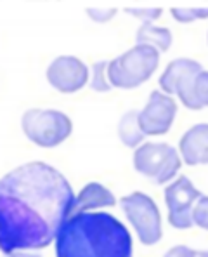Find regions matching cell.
<instances>
[{"mask_svg":"<svg viewBox=\"0 0 208 257\" xmlns=\"http://www.w3.org/2000/svg\"><path fill=\"white\" fill-rule=\"evenodd\" d=\"M179 155L189 167L208 165V123H196L180 138Z\"/></svg>","mask_w":208,"mask_h":257,"instance_id":"obj_10","label":"cell"},{"mask_svg":"<svg viewBox=\"0 0 208 257\" xmlns=\"http://www.w3.org/2000/svg\"><path fill=\"white\" fill-rule=\"evenodd\" d=\"M173 20L179 23H192L196 20L208 18V7H173L170 9Z\"/></svg>","mask_w":208,"mask_h":257,"instance_id":"obj_16","label":"cell"},{"mask_svg":"<svg viewBox=\"0 0 208 257\" xmlns=\"http://www.w3.org/2000/svg\"><path fill=\"white\" fill-rule=\"evenodd\" d=\"M203 68L196 59H189V58H177L173 61L168 63V66L165 68V71L160 75V89L161 92L168 94H175V85L179 84V80H182L184 77L192 73H199Z\"/></svg>","mask_w":208,"mask_h":257,"instance_id":"obj_12","label":"cell"},{"mask_svg":"<svg viewBox=\"0 0 208 257\" xmlns=\"http://www.w3.org/2000/svg\"><path fill=\"white\" fill-rule=\"evenodd\" d=\"M135 42L137 45H149L154 47L158 52H166L172 47L173 35L168 28L156 26L153 23H142L135 32Z\"/></svg>","mask_w":208,"mask_h":257,"instance_id":"obj_13","label":"cell"},{"mask_svg":"<svg viewBox=\"0 0 208 257\" xmlns=\"http://www.w3.org/2000/svg\"><path fill=\"white\" fill-rule=\"evenodd\" d=\"M47 82L63 94H73L89 82V68L75 56H59L45 71Z\"/></svg>","mask_w":208,"mask_h":257,"instance_id":"obj_9","label":"cell"},{"mask_svg":"<svg viewBox=\"0 0 208 257\" xmlns=\"http://www.w3.org/2000/svg\"><path fill=\"white\" fill-rule=\"evenodd\" d=\"M189 252V247L186 245H175L170 250H166V254L163 257H186Z\"/></svg>","mask_w":208,"mask_h":257,"instance_id":"obj_21","label":"cell"},{"mask_svg":"<svg viewBox=\"0 0 208 257\" xmlns=\"http://www.w3.org/2000/svg\"><path fill=\"white\" fill-rule=\"evenodd\" d=\"M90 89L96 92H109L111 84L108 80V61H96L89 71Z\"/></svg>","mask_w":208,"mask_h":257,"instance_id":"obj_15","label":"cell"},{"mask_svg":"<svg viewBox=\"0 0 208 257\" xmlns=\"http://www.w3.org/2000/svg\"><path fill=\"white\" fill-rule=\"evenodd\" d=\"M201 191L187 176H180L165 188V203L168 209V222L177 229H189L192 222L194 203L201 198Z\"/></svg>","mask_w":208,"mask_h":257,"instance_id":"obj_7","label":"cell"},{"mask_svg":"<svg viewBox=\"0 0 208 257\" xmlns=\"http://www.w3.org/2000/svg\"><path fill=\"white\" fill-rule=\"evenodd\" d=\"M134 167L139 174L156 184H165L173 179L182 167L179 151L168 143H142L134 153Z\"/></svg>","mask_w":208,"mask_h":257,"instance_id":"obj_5","label":"cell"},{"mask_svg":"<svg viewBox=\"0 0 208 257\" xmlns=\"http://www.w3.org/2000/svg\"><path fill=\"white\" fill-rule=\"evenodd\" d=\"M120 141L123 143L127 148H137L144 141V132L139 127V109H128L122 116L116 127Z\"/></svg>","mask_w":208,"mask_h":257,"instance_id":"obj_14","label":"cell"},{"mask_svg":"<svg viewBox=\"0 0 208 257\" xmlns=\"http://www.w3.org/2000/svg\"><path fill=\"white\" fill-rule=\"evenodd\" d=\"M192 222H194L198 228L208 231V196H201V198L194 203V209H192Z\"/></svg>","mask_w":208,"mask_h":257,"instance_id":"obj_19","label":"cell"},{"mask_svg":"<svg viewBox=\"0 0 208 257\" xmlns=\"http://www.w3.org/2000/svg\"><path fill=\"white\" fill-rule=\"evenodd\" d=\"M87 16L96 23H108L115 18L116 9L115 7H87Z\"/></svg>","mask_w":208,"mask_h":257,"instance_id":"obj_20","label":"cell"},{"mask_svg":"<svg viewBox=\"0 0 208 257\" xmlns=\"http://www.w3.org/2000/svg\"><path fill=\"white\" fill-rule=\"evenodd\" d=\"M6 257H42L35 252H13V254H7Z\"/></svg>","mask_w":208,"mask_h":257,"instance_id":"obj_23","label":"cell"},{"mask_svg":"<svg viewBox=\"0 0 208 257\" xmlns=\"http://www.w3.org/2000/svg\"><path fill=\"white\" fill-rule=\"evenodd\" d=\"M25 136L40 148H56L70 138L73 131L70 116L59 109L32 108L21 118Z\"/></svg>","mask_w":208,"mask_h":257,"instance_id":"obj_4","label":"cell"},{"mask_svg":"<svg viewBox=\"0 0 208 257\" xmlns=\"http://www.w3.org/2000/svg\"><path fill=\"white\" fill-rule=\"evenodd\" d=\"M75 193L68 179L44 162H28L0 179V250H40L56 241L73 214Z\"/></svg>","mask_w":208,"mask_h":257,"instance_id":"obj_1","label":"cell"},{"mask_svg":"<svg viewBox=\"0 0 208 257\" xmlns=\"http://www.w3.org/2000/svg\"><path fill=\"white\" fill-rule=\"evenodd\" d=\"M186 257H208V250H196V248H189Z\"/></svg>","mask_w":208,"mask_h":257,"instance_id":"obj_22","label":"cell"},{"mask_svg":"<svg viewBox=\"0 0 208 257\" xmlns=\"http://www.w3.org/2000/svg\"><path fill=\"white\" fill-rule=\"evenodd\" d=\"M56 257H134V241L113 214L77 212L59 229Z\"/></svg>","mask_w":208,"mask_h":257,"instance_id":"obj_2","label":"cell"},{"mask_svg":"<svg viewBox=\"0 0 208 257\" xmlns=\"http://www.w3.org/2000/svg\"><path fill=\"white\" fill-rule=\"evenodd\" d=\"M123 11L127 14H130V16L139 18L144 23H153L163 14V9H160V7H125Z\"/></svg>","mask_w":208,"mask_h":257,"instance_id":"obj_18","label":"cell"},{"mask_svg":"<svg viewBox=\"0 0 208 257\" xmlns=\"http://www.w3.org/2000/svg\"><path fill=\"white\" fill-rule=\"evenodd\" d=\"M160 64V52L149 45H134L118 58L108 61V80L111 87L135 89L153 77Z\"/></svg>","mask_w":208,"mask_h":257,"instance_id":"obj_3","label":"cell"},{"mask_svg":"<svg viewBox=\"0 0 208 257\" xmlns=\"http://www.w3.org/2000/svg\"><path fill=\"white\" fill-rule=\"evenodd\" d=\"M192 92H194V99L199 109L208 108V70H201L194 77Z\"/></svg>","mask_w":208,"mask_h":257,"instance_id":"obj_17","label":"cell"},{"mask_svg":"<svg viewBox=\"0 0 208 257\" xmlns=\"http://www.w3.org/2000/svg\"><path fill=\"white\" fill-rule=\"evenodd\" d=\"M120 207L130 221L142 245L151 247L161 240L163 236L161 214L151 196L141 191H134L120 198Z\"/></svg>","mask_w":208,"mask_h":257,"instance_id":"obj_6","label":"cell"},{"mask_svg":"<svg viewBox=\"0 0 208 257\" xmlns=\"http://www.w3.org/2000/svg\"><path fill=\"white\" fill-rule=\"evenodd\" d=\"M177 109L179 106L172 96L153 90L146 106L139 109V127L144 136H163L173 125Z\"/></svg>","mask_w":208,"mask_h":257,"instance_id":"obj_8","label":"cell"},{"mask_svg":"<svg viewBox=\"0 0 208 257\" xmlns=\"http://www.w3.org/2000/svg\"><path fill=\"white\" fill-rule=\"evenodd\" d=\"M116 198L111 191L99 183H89L82 188L75 198L73 214L77 212H94L104 207H115Z\"/></svg>","mask_w":208,"mask_h":257,"instance_id":"obj_11","label":"cell"}]
</instances>
